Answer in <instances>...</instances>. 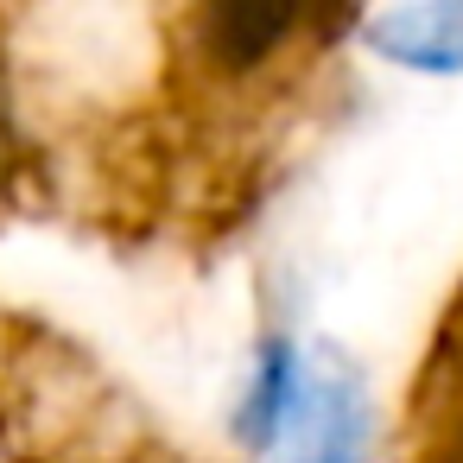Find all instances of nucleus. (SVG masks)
I'll return each mask as SVG.
<instances>
[{"label": "nucleus", "mask_w": 463, "mask_h": 463, "mask_svg": "<svg viewBox=\"0 0 463 463\" xmlns=\"http://www.w3.org/2000/svg\"><path fill=\"white\" fill-rule=\"evenodd\" d=\"M419 450L425 463H463V362L438 368L425 393V419H419Z\"/></svg>", "instance_id": "obj_5"}, {"label": "nucleus", "mask_w": 463, "mask_h": 463, "mask_svg": "<svg viewBox=\"0 0 463 463\" xmlns=\"http://www.w3.org/2000/svg\"><path fill=\"white\" fill-rule=\"evenodd\" d=\"M355 45L406 77H463V0H393L355 26Z\"/></svg>", "instance_id": "obj_3"}, {"label": "nucleus", "mask_w": 463, "mask_h": 463, "mask_svg": "<svg viewBox=\"0 0 463 463\" xmlns=\"http://www.w3.org/2000/svg\"><path fill=\"white\" fill-rule=\"evenodd\" d=\"M305 343L292 330H267L254 336V355H248V374L235 387V406H229V444L254 463L273 457L286 419H292V400H298V381H305Z\"/></svg>", "instance_id": "obj_4"}, {"label": "nucleus", "mask_w": 463, "mask_h": 463, "mask_svg": "<svg viewBox=\"0 0 463 463\" xmlns=\"http://www.w3.org/2000/svg\"><path fill=\"white\" fill-rule=\"evenodd\" d=\"M374 438H381V412L368 374L336 343H311L292 419L267 463H374Z\"/></svg>", "instance_id": "obj_2"}, {"label": "nucleus", "mask_w": 463, "mask_h": 463, "mask_svg": "<svg viewBox=\"0 0 463 463\" xmlns=\"http://www.w3.org/2000/svg\"><path fill=\"white\" fill-rule=\"evenodd\" d=\"M355 0H184L178 58L203 90L279 83L343 33L355 39Z\"/></svg>", "instance_id": "obj_1"}, {"label": "nucleus", "mask_w": 463, "mask_h": 463, "mask_svg": "<svg viewBox=\"0 0 463 463\" xmlns=\"http://www.w3.org/2000/svg\"><path fill=\"white\" fill-rule=\"evenodd\" d=\"M14 159H20V134H14V109H7V90H0V191L14 178Z\"/></svg>", "instance_id": "obj_6"}]
</instances>
